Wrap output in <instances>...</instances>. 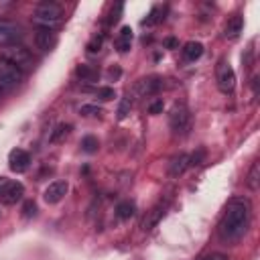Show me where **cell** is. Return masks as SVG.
<instances>
[{"instance_id": "6da1fadb", "label": "cell", "mask_w": 260, "mask_h": 260, "mask_svg": "<svg viewBox=\"0 0 260 260\" xmlns=\"http://www.w3.org/2000/svg\"><path fill=\"white\" fill-rule=\"evenodd\" d=\"M250 215H252V205L246 197H236L228 203L219 225H217V234L223 242H236L240 240L248 225H250Z\"/></svg>"}, {"instance_id": "7a4b0ae2", "label": "cell", "mask_w": 260, "mask_h": 260, "mask_svg": "<svg viewBox=\"0 0 260 260\" xmlns=\"http://www.w3.org/2000/svg\"><path fill=\"white\" fill-rule=\"evenodd\" d=\"M32 22L39 28L55 30L63 22V8L57 2H41L32 12Z\"/></svg>"}, {"instance_id": "3957f363", "label": "cell", "mask_w": 260, "mask_h": 260, "mask_svg": "<svg viewBox=\"0 0 260 260\" xmlns=\"http://www.w3.org/2000/svg\"><path fill=\"white\" fill-rule=\"evenodd\" d=\"M0 59L6 61V63H10V65H14V67L20 69L22 73L35 65V57H32V53H30L24 45L2 47V49H0Z\"/></svg>"}, {"instance_id": "277c9868", "label": "cell", "mask_w": 260, "mask_h": 260, "mask_svg": "<svg viewBox=\"0 0 260 260\" xmlns=\"http://www.w3.org/2000/svg\"><path fill=\"white\" fill-rule=\"evenodd\" d=\"M22 79H24V73L20 69H16L14 65L0 59V87L2 89H12V87L20 85Z\"/></svg>"}, {"instance_id": "5b68a950", "label": "cell", "mask_w": 260, "mask_h": 260, "mask_svg": "<svg viewBox=\"0 0 260 260\" xmlns=\"http://www.w3.org/2000/svg\"><path fill=\"white\" fill-rule=\"evenodd\" d=\"M22 26L12 22V20H0V47H10V45H20L22 39Z\"/></svg>"}, {"instance_id": "8992f818", "label": "cell", "mask_w": 260, "mask_h": 260, "mask_svg": "<svg viewBox=\"0 0 260 260\" xmlns=\"http://www.w3.org/2000/svg\"><path fill=\"white\" fill-rule=\"evenodd\" d=\"M169 124H171L175 134H185L189 130V124H191L189 110L185 106H175L169 114Z\"/></svg>"}, {"instance_id": "52a82bcc", "label": "cell", "mask_w": 260, "mask_h": 260, "mask_svg": "<svg viewBox=\"0 0 260 260\" xmlns=\"http://www.w3.org/2000/svg\"><path fill=\"white\" fill-rule=\"evenodd\" d=\"M217 87L221 93H232L236 87V73L230 63L219 61L217 65Z\"/></svg>"}, {"instance_id": "ba28073f", "label": "cell", "mask_w": 260, "mask_h": 260, "mask_svg": "<svg viewBox=\"0 0 260 260\" xmlns=\"http://www.w3.org/2000/svg\"><path fill=\"white\" fill-rule=\"evenodd\" d=\"M22 195H24L22 183H18V181H8L6 187L0 191V201H2V205H16V203L22 199Z\"/></svg>"}, {"instance_id": "9c48e42d", "label": "cell", "mask_w": 260, "mask_h": 260, "mask_svg": "<svg viewBox=\"0 0 260 260\" xmlns=\"http://www.w3.org/2000/svg\"><path fill=\"white\" fill-rule=\"evenodd\" d=\"M35 45H37V49L43 51V53L53 51L55 45H57V35H55V30H51V28H37V32H35Z\"/></svg>"}, {"instance_id": "30bf717a", "label": "cell", "mask_w": 260, "mask_h": 260, "mask_svg": "<svg viewBox=\"0 0 260 260\" xmlns=\"http://www.w3.org/2000/svg\"><path fill=\"white\" fill-rule=\"evenodd\" d=\"M28 165H30V154L26 150H22V148L10 150V154H8V167H10L12 173H24L28 169Z\"/></svg>"}, {"instance_id": "8fae6325", "label": "cell", "mask_w": 260, "mask_h": 260, "mask_svg": "<svg viewBox=\"0 0 260 260\" xmlns=\"http://www.w3.org/2000/svg\"><path fill=\"white\" fill-rule=\"evenodd\" d=\"M67 189H69L67 181L57 179V181H53V183L47 185V189H45V193H43V199H45L47 203H59V201L65 197Z\"/></svg>"}, {"instance_id": "7c38bea8", "label": "cell", "mask_w": 260, "mask_h": 260, "mask_svg": "<svg viewBox=\"0 0 260 260\" xmlns=\"http://www.w3.org/2000/svg\"><path fill=\"white\" fill-rule=\"evenodd\" d=\"M160 87H162V81L158 77H144V79H138L136 81L134 91L138 95H154Z\"/></svg>"}, {"instance_id": "4fadbf2b", "label": "cell", "mask_w": 260, "mask_h": 260, "mask_svg": "<svg viewBox=\"0 0 260 260\" xmlns=\"http://www.w3.org/2000/svg\"><path fill=\"white\" fill-rule=\"evenodd\" d=\"M162 213H165V205L162 203H158V205H154L146 215H144V219H142V230H152L156 223H158V219L162 217Z\"/></svg>"}, {"instance_id": "5bb4252c", "label": "cell", "mask_w": 260, "mask_h": 260, "mask_svg": "<svg viewBox=\"0 0 260 260\" xmlns=\"http://www.w3.org/2000/svg\"><path fill=\"white\" fill-rule=\"evenodd\" d=\"M242 28H244V18H242L240 14H234V16L228 20V24H225L223 35H225V39H236V37H240Z\"/></svg>"}, {"instance_id": "9a60e30c", "label": "cell", "mask_w": 260, "mask_h": 260, "mask_svg": "<svg viewBox=\"0 0 260 260\" xmlns=\"http://www.w3.org/2000/svg\"><path fill=\"white\" fill-rule=\"evenodd\" d=\"M130 45H132V28L130 26H122L118 37H116V49L120 53H126L130 49Z\"/></svg>"}, {"instance_id": "2e32d148", "label": "cell", "mask_w": 260, "mask_h": 260, "mask_svg": "<svg viewBox=\"0 0 260 260\" xmlns=\"http://www.w3.org/2000/svg\"><path fill=\"white\" fill-rule=\"evenodd\" d=\"M203 55V45L197 43V41H189L183 45V57L187 61H197L199 57Z\"/></svg>"}, {"instance_id": "e0dca14e", "label": "cell", "mask_w": 260, "mask_h": 260, "mask_svg": "<svg viewBox=\"0 0 260 260\" xmlns=\"http://www.w3.org/2000/svg\"><path fill=\"white\" fill-rule=\"evenodd\" d=\"M187 167H189V154L181 152V154H177V156L171 160V169H169V173H171L173 177H179V175L185 173Z\"/></svg>"}, {"instance_id": "ac0fdd59", "label": "cell", "mask_w": 260, "mask_h": 260, "mask_svg": "<svg viewBox=\"0 0 260 260\" xmlns=\"http://www.w3.org/2000/svg\"><path fill=\"white\" fill-rule=\"evenodd\" d=\"M75 75H77L81 81H95V79H98V71H95L91 65H77Z\"/></svg>"}, {"instance_id": "d6986e66", "label": "cell", "mask_w": 260, "mask_h": 260, "mask_svg": "<svg viewBox=\"0 0 260 260\" xmlns=\"http://www.w3.org/2000/svg\"><path fill=\"white\" fill-rule=\"evenodd\" d=\"M69 132H71V124H57L55 130L51 132L49 140H51L53 144H55V142H61V140H65V138L69 136Z\"/></svg>"}, {"instance_id": "ffe728a7", "label": "cell", "mask_w": 260, "mask_h": 260, "mask_svg": "<svg viewBox=\"0 0 260 260\" xmlns=\"http://www.w3.org/2000/svg\"><path fill=\"white\" fill-rule=\"evenodd\" d=\"M134 203L132 201H120L118 203V207H116V215L120 217V219H130L132 215H134Z\"/></svg>"}, {"instance_id": "44dd1931", "label": "cell", "mask_w": 260, "mask_h": 260, "mask_svg": "<svg viewBox=\"0 0 260 260\" xmlns=\"http://www.w3.org/2000/svg\"><path fill=\"white\" fill-rule=\"evenodd\" d=\"M98 148H100V140L95 138V136H91V134H87V136H83L81 138V150L83 152H98Z\"/></svg>"}, {"instance_id": "7402d4cb", "label": "cell", "mask_w": 260, "mask_h": 260, "mask_svg": "<svg viewBox=\"0 0 260 260\" xmlns=\"http://www.w3.org/2000/svg\"><path fill=\"white\" fill-rule=\"evenodd\" d=\"M258 179H260V165L254 162V165L250 167V173H248V179H246V183H248V187H250L252 191L258 189Z\"/></svg>"}, {"instance_id": "603a6c76", "label": "cell", "mask_w": 260, "mask_h": 260, "mask_svg": "<svg viewBox=\"0 0 260 260\" xmlns=\"http://www.w3.org/2000/svg\"><path fill=\"white\" fill-rule=\"evenodd\" d=\"M98 98H100L102 102H110V100L116 98V91H114V87L104 85V87H98Z\"/></svg>"}, {"instance_id": "cb8c5ba5", "label": "cell", "mask_w": 260, "mask_h": 260, "mask_svg": "<svg viewBox=\"0 0 260 260\" xmlns=\"http://www.w3.org/2000/svg\"><path fill=\"white\" fill-rule=\"evenodd\" d=\"M79 114H83V116H98V114H102V108L93 106V104H85V106L79 108Z\"/></svg>"}, {"instance_id": "d4e9b609", "label": "cell", "mask_w": 260, "mask_h": 260, "mask_svg": "<svg viewBox=\"0 0 260 260\" xmlns=\"http://www.w3.org/2000/svg\"><path fill=\"white\" fill-rule=\"evenodd\" d=\"M130 108H132L130 98H124V100L120 102V108H118V118H126V116L130 114Z\"/></svg>"}, {"instance_id": "484cf974", "label": "cell", "mask_w": 260, "mask_h": 260, "mask_svg": "<svg viewBox=\"0 0 260 260\" xmlns=\"http://www.w3.org/2000/svg\"><path fill=\"white\" fill-rule=\"evenodd\" d=\"M35 213H37V203L30 201V199H26V201L22 203V215H24V217H32Z\"/></svg>"}, {"instance_id": "4316f807", "label": "cell", "mask_w": 260, "mask_h": 260, "mask_svg": "<svg viewBox=\"0 0 260 260\" xmlns=\"http://www.w3.org/2000/svg\"><path fill=\"white\" fill-rule=\"evenodd\" d=\"M203 158H205V150H203V148H199L197 152H193V154L189 156V167H197V165H201V162H203Z\"/></svg>"}, {"instance_id": "83f0119b", "label": "cell", "mask_w": 260, "mask_h": 260, "mask_svg": "<svg viewBox=\"0 0 260 260\" xmlns=\"http://www.w3.org/2000/svg\"><path fill=\"white\" fill-rule=\"evenodd\" d=\"M162 108H165L162 100L156 98V100H152V102L148 104V114H162Z\"/></svg>"}, {"instance_id": "f1b7e54d", "label": "cell", "mask_w": 260, "mask_h": 260, "mask_svg": "<svg viewBox=\"0 0 260 260\" xmlns=\"http://www.w3.org/2000/svg\"><path fill=\"white\" fill-rule=\"evenodd\" d=\"M100 49H102V37H93L87 43V53H98Z\"/></svg>"}, {"instance_id": "f546056e", "label": "cell", "mask_w": 260, "mask_h": 260, "mask_svg": "<svg viewBox=\"0 0 260 260\" xmlns=\"http://www.w3.org/2000/svg\"><path fill=\"white\" fill-rule=\"evenodd\" d=\"M122 10H124V6H122V4H116V6L112 8V16L108 18V22H110V24H114V22H118V18H120V14H122Z\"/></svg>"}, {"instance_id": "4dcf8cb0", "label": "cell", "mask_w": 260, "mask_h": 260, "mask_svg": "<svg viewBox=\"0 0 260 260\" xmlns=\"http://www.w3.org/2000/svg\"><path fill=\"white\" fill-rule=\"evenodd\" d=\"M156 14H158V8H152V12L148 14V18H144V22H142V24H148V26H150V24H154V22L158 20V16H156Z\"/></svg>"}, {"instance_id": "1f68e13d", "label": "cell", "mask_w": 260, "mask_h": 260, "mask_svg": "<svg viewBox=\"0 0 260 260\" xmlns=\"http://www.w3.org/2000/svg\"><path fill=\"white\" fill-rule=\"evenodd\" d=\"M120 75H122V69H120V67H110V69H108V77H110V79H118Z\"/></svg>"}, {"instance_id": "d6a6232c", "label": "cell", "mask_w": 260, "mask_h": 260, "mask_svg": "<svg viewBox=\"0 0 260 260\" xmlns=\"http://www.w3.org/2000/svg\"><path fill=\"white\" fill-rule=\"evenodd\" d=\"M203 260H228V256H225V254H219V252H215V254H209V256H205Z\"/></svg>"}, {"instance_id": "836d02e7", "label": "cell", "mask_w": 260, "mask_h": 260, "mask_svg": "<svg viewBox=\"0 0 260 260\" xmlns=\"http://www.w3.org/2000/svg\"><path fill=\"white\" fill-rule=\"evenodd\" d=\"M165 45H167V47H169V49H173V47H177V41H175V39H173V37H169V39H167V41H165Z\"/></svg>"}, {"instance_id": "e575fe53", "label": "cell", "mask_w": 260, "mask_h": 260, "mask_svg": "<svg viewBox=\"0 0 260 260\" xmlns=\"http://www.w3.org/2000/svg\"><path fill=\"white\" fill-rule=\"evenodd\" d=\"M6 183H8V179H4V177H0V191L6 187Z\"/></svg>"}, {"instance_id": "d590c367", "label": "cell", "mask_w": 260, "mask_h": 260, "mask_svg": "<svg viewBox=\"0 0 260 260\" xmlns=\"http://www.w3.org/2000/svg\"><path fill=\"white\" fill-rule=\"evenodd\" d=\"M0 95H2V87H0Z\"/></svg>"}]
</instances>
